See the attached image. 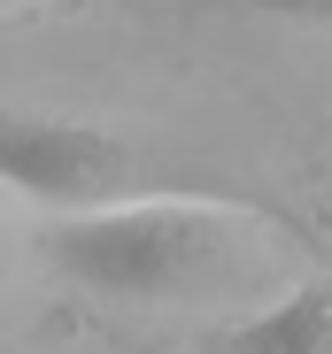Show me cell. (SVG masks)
<instances>
[{
	"mask_svg": "<svg viewBox=\"0 0 332 354\" xmlns=\"http://www.w3.org/2000/svg\"><path fill=\"white\" fill-rule=\"evenodd\" d=\"M46 254L62 262L70 285L101 301H139V308H178V301H216L247 292L263 277V254L240 231L232 208L209 201H101L78 208L70 223L46 231Z\"/></svg>",
	"mask_w": 332,
	"mask_h": 354,
	"instance_id": "1",
	"label": "cell"
},
{
	"mask_svg": "<svg viewBox=\"0 0 332 354\" xmlns=\"http://www.w3.org/2000/svg\"><path fill=\"white\" fill-rule=\"evenodd\" d=\"M0 185L39 208H101L132 185V147L78 115L0 108Z\"/></svg>",
	"mask_w": 332,
	"mask_h": 354,
	"instance_id": "2",
	"label": "cell"
},
{
	"mask_svg": "<svg viewBox=\"0 0 332 354\" xmlns=\"http://www.w3.org/2000/svg\"><path fill=\"white\" fill-rule=\"evenodd\" d=\"M201 346H216V354H324L332 346V285L309 277V285L279 292L270 308H255V316H240L225 331H209Z\"/></svg>",
	"mask_w": 332,
	"mask_h": 354,
	"instance_id": "3",
	"label": "cell"
},
{
	"mask_svg": "<svg viewBox=\"0 0 332 354\" xmlns=\"http://www.w3.org/2000/svg\"><path fill=\"white\" fill-rule=\"evenodd\" d=\"M171 16H255V24H302V31H332V0H155Z\"/></svg>",
	"mask_w": 332,
	"mask_h": 354,
	"instance_id": "4",
	"label": "cell"
},
{
	"mask_svg": "<svg viewBox=\"0 0 332 354\" xmlns=\"http://www.w3.org/2000/svg\"><path fill=\"white\" fill-rule=\"evenodd\" d=\"M0 277H8V239H0Z\"/></svg>",
	"mask_w": 332,
	"mask_h": 354,
	"instance_id": "5",
	"label": "cell"
}]
</instances>
